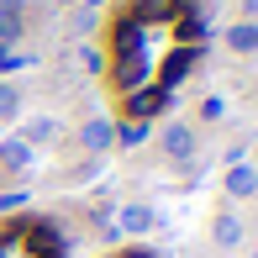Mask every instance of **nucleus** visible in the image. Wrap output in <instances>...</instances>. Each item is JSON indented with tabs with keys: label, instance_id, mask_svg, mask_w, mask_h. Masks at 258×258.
<instances>
[{
	"label": "nucleus",
	"instance_id": "obj_1",
	"mask_svg": "<svg viewBox=\"0 0 258 258\" xmlns=\"http://www.w3.org/2000/svg\"><path fill=\"white\" fill-rule=\"evenodd\" d=\"M163 105H169V90H158V85L126 90V116H132V121H148V116H158Z\"/></svg>",
	"mask_w": 258,
	"mask_h": 258
},
{
	"label": "nucleus",
	"instance_id": "obj_2",
	"mask_svg": "<svg viewBox=\"0 0 258 258\" xmlns=\"http://www.w3.org/2000/svg\"><path fill=\"white\" fill-rule=\"evenodd\" d=\"M195 58H201V48H174L169 53V63H163V79H158V90H174L184 74L195 69Z\"/></svg>",
	"mask_w": 258,
	"mask_h": 258
},
{
	"label": "nucleus",
	"instance_id": "obj_3",
	"mask_svg": "<svg viewBox=\"0 0 258 258\" xmlns=\"http://www.w3.org/2000/svg\"><path fill=\"white\" fill-rule=\"evenodd\" d=\"M126 16L132 21H169V16H179V0H132Z\"/></svg>",
	"mask_w": 258,
	"mask_h": 258
},
{
	"label": "nucleus",
	"instance_id": "obj_4",
	"mask_svg": "<svg viewBox=\"0 0 258 258\" xmlns=\"http://www.w3.org/2000/svg\"><path fill=\"white\" fill-rule=\"evenodd\" d=\"M116 85H121V90H143L148 85V58L143 53L121 58V63H116Z\"/></svg>",
	"mask_w": 258,
	"mask_h": 258
},
{
	"label": "nucleus",
	"instance_id": "obj_5",
	"mask_svg": "<svg viewBox=\"0 0 258 258\" xmlns=\"http://www.w3.org/2000/svg\"><path fill=\"white\" fill-rule=\"evenodd\" d=\"M116 53H121V58L143 53V21H132V16L116 21Z\"/></svg>",
	"mask_w": 258,
	"mask_h": 258
},
{
	"label": "nucleus",
	"instance_id": "obj_6",
	"mask_svg": "<svg viewBox=\"0 0 258 258\" xmlns=\"http://www.w3.org/2000/svg\"><path fill=\"white\" fill-rule=\"evenodd\" d=\"M79 143H85L90 153H100V148H111V143H116V126L95 116V121H85V126H79Z\"/></svg>",
	"mask_w": 258,
	"mask_h": 258
},
{
	"label": "nucleus",
	"instance_id": "obj_7",
	"mask_svg": "<svg viewBox=\"0 0 258 258\" xmlns=\"http://www.w3.org/2000/svg\"><path fill=\"white\" fill-rule=\"evenodd\" d=\"M0 163H6L11 174H21V169H32V148L21 143V137H6V143H0Z\"/></svg>",
	"mask_w": 258,
	"mask_h": 258
},
{
	"label": "nucleus",
	"instance_id": "obj_8",
	"mask_svg": "<svg viewBox=\"0 0 258 258\" xmlns=\"http://www.w3.org/2000/svg\"><path fill=\"white\" fill-rule=\"evenodd\" d=\"M253 190H258V169H253V163H232L227 195H237V201H242V195H253Z\"/></svg>",
	"mask_w": 258,
	"mask_h": 258
},
{
	"label": "nucleus",
	"instance_id": "obj_9",
	"mask_svg": "<svg viewBox=\"0 0 258 258\" xmlns=\"http://www.w3.org/2000/svg\"><path fill=\"white\" fill-rule=\"evenodd\" d=\"M163 148H169V158H190V153H195V137H190V126H179V121H174L169 132H163Z\"/></svg>",
	"mask_w": 258,
	"mask_h": 258
},
{
	"label": "nucleus",
	"instance_id": "obj_10",
	"mask_svg": "<svg viewBox=\"0 0 258 258\" xmlns=\"http://www.w3.org/2000/svg\"><path fill=\"white\" fill-rule=\"evenodd\" d=\"M227 48H237V53H253V48H258V27H253V21L232 27V32H227Z\"/></svg>",
	"mask_w": 258,
	"mask_h": 258
},
{
	"label": "nucleus",
	"instance_id": "obj_11",
	"mask_svg": "<svg viewBox=\"0 0 258 258\" xmlns=\"http://www.w3.org/2000/svg\"><path fill=\"white\" fill-rule=\"evenodd\" d=\"M121 227L126 232H148V227H153V211H148V206H121Z\"/></svg>",
	"mask_w": 258,
	"mask_h": 258
},
{
	"label": "nucleus",
	"instance_id": "obj_12",
	"mask_svg": "<svg viewBox=\"0 0 258 258\" xmlns=\"http://www.w3.org/2000/svg\"><path fill=\"white\" fill-rule=\"evenodd\" d=\"M216 242L221 248H237L242 242V221L237 216H216Z\"/></svg>",
	"mask_w": 258,
	"mask_h": 258
},
{
	"label": "nucleus",
	"instance_id": "obj_13",
	"mask_svg": "<svg viewBox=\"0 0 258 258\" xmlns=\"http://www.w3.org/2000/svg\"><path fill=\"white\" fill-rule=\"evenodd\" d=\"M179 37H184V48H195V42L206 37V21H201V11H195V16H184V21H179Z\"/></svg>",
	"mask_w": 258,
	"mask_h": 258
},
{
	"label": "nucleus",
	"instance_id": "obj_14",
	"mask_svg": "<svg viewBox=\"0 0 258 258\" xmlns=\"http://www.w3.org/2000/svg\"><path fill=\"white\" fill-rule=\"evenodd\" d=\"M116 143H126V148L148 143V121H126V126H116Z\"/></svg>",
	"mask_w": 258,
	"mask_h": 258
},
{
	"label": "nucleus",
	"instance_id": "obj_15",
	"mask_svg": "<svg viewBox=\"0 0 258 258\" xmlns=\"http://www.w3.org/2000/svg\"><path fill=\"white\" fill-rule=\"evenodd\" d=\"M48 137H58V126L48 121V116H42V121H32V126H27V137H21V143L32 148V143H48Z\"/></svg>",
	"mask_w": 258,
	"mask_h": 258
},
{
	"label": "nucleus",
	"instance_id": "obj_16",
	"mask_svg": "<svg viewBox=\"0 0 258 258\" xmlns=\"http://www.w3.org/2000/svg\"><path fill=\"white\" fill-rule=\"evenodd\" d=\"M11 37H21V16L16 11H0V42H11Z\"/></svg>",
	"mask_w": 258,
	"mask_h": 258
},
{
	"label": "nucleus",
	"instance_id": "obj_17",
	"mask_svg": "<svg viewBox=\"0 0 258 258\" xmlns=\"http://www.w3.org/2000/svg\"><path fill=\"white\" fill-rule=\"evenodd\" d=\"M16 105H21V95L11 85H0V116H16Z\"/></svg>",
	"mask_w": 258,
	"mask_h": 258
},
{
	"label": "nucleus",
	"instance_id": "obj_18",
	"mask_svg": "<svg viewBox=\"0 0 258 258\" xmlns=\"http://www.w3.org/2000/svg\"><path fill=\"white\" fill-rule=\"evenodd\" d=\"M16 63H21V53H11L6 42H0V74H6V69H16Z\"/></svg>",
	"mask_w": 258,
	"mask_h": 258
},
{
	"label": "nucleus",
	"instance_id": "obj_19",
	"mask_svg": "<svg viewBox=\"0 0 258 258\" xmlns=\"http://www.w3.org/2000/svg\"><path fill=\"white\" fill-rule=\"evenodd\" d=\"M121 258H153V253H143V248H126V253H121Z\"/></svg>",
	"mask_w": 258,
	"mask_h": 258
},
{
	"label": "nucleus",
	"instance_id": "obj_20",
	"mask_svg": "<svg viewBox=\"0 0 258 258\" xmlns=\"http://www.w3.org/2000/svg\"><path fill=\"white\" fill-rule=\"evenodd\" d=\"M0 11H21V0H0Z\"/></svg>",
	"mask_w": 258,
	"mask_h": 258
},
{
	"label": "nucleus",
	"instance_id": "obj_21",
	"mask_svg": "<svg viewBox=\"0 0 258 258\" xmlns=\"http://www.w3.org/2000/svg\"><path fill=\"white\" fill-rule=\"evenodd\" d=\"M253 258H258V248H253Z\"/></svg>",
	"mask_w": 258,
	"mask_h": 258
}]
</instances>
